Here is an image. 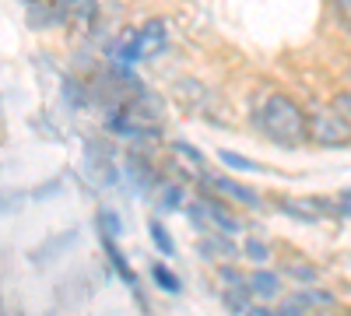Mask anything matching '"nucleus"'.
<instances>
[{
	"label": "nucleus",
	"mask_w": 351,
	"mask_h": 316,
	"mask_svg": "<svg viewBox=\"0 0 351 316\" xmlns=\"http://www.w3.org/2000/svg\"><path fill=\"white\" fill-rule=\"evenodd\" d=\"M256 127L271 145L291 151L309 145V127H306V112L295 99H288L281 92L263 95V102L256 106Z\"/></svg>",
	"instance_id": "nucleus-1"
},
{
	"label": "nucleus",
	"mask_w": 351,
	"mask_h": 316,
	"mask_svg": "<svg viewBox=\"0 0 351 316\" xmlns=\"http://www.w3.org/2000/svg\"><path fill=\"white\" fill-rule=\"evenodd\" d=\"M109 127L123 137H134V141H144V137H158L162 130V102L152 95V92H134L130 102H123L120 109L112 112Z\"/></svg>",
	"instance_id": "nucleus-2"
},
{
	"label": "nucleus",
	"mask_w": 351,
	"mask_h": 316,
	"mask_svg": "<svg viewBox=\"0 0 351 316\" xmlns=\"http://www.w3.org/2000/svg\"><path fill=\"white\" fill-rule=\"evenodd\" d=\"M306 127H309V145H316V148H348L351 145V123L334 106H319V109L306 112Z\"/></svg>",
	"instance_id": "nucleus-3"
},
{
	"label": "nucleus",
	"mask_w": 351,
	"mask_h": 316,
	"mask_svg": "<svg viewBox=\"0 0 351 316\" xmlns=\"http://www.w3.org/2000/svg\"><path fill=\"white\" fill-rule=\"evenodd\" d=\"M218 281H221V302H225V309H232V313H253V289H250V278H243L232 264H225V267H218Z\"/></svg>",
	"instance_id": "nucleus-4"
},
{
	"label": "nucleus",
	"mask_w": 351,
	"mask_h": 316,
	"mask_svg": "<svg viewBox=\"0 0 351 316\" xmlns=\"http://www.w3.org/2000/svg\"><path fill=\"white\" fill-rule=\"evenodd\" d=\"M278 208L291 218H299V221H319V218H327V215H341L337 211V200L334 204H327V200H319V197H299V200H278Z\"/></svg>",
	"instance_id": "nucleus-5"
},
{
	"label": "nucleus",
	"mask_w": 351,
	"mask_h": 316,
	"mask_svg": "<svg viewBox=\"0 0 351 316\" xmlns=\"http://www.w3.org/2000/svg\"><path fill=\"white\" fill-rule=\"evenodd\" d=\"M197 253L204 256V260H221V264H232L239 256V250L228 239V232H200Z\"/></svg>",
	"instance_id": "nucleus-6"
},
{
	"label": "nucleus",
	"mask_w": 351,
	"mask_h": 316,
	"mask_svg": "<svg viewBox=\"0 0 351 316\" xmlns=\"http://www.w3.org/2000/svg\"><path fill=\"white\" fill-rule=\"evenodd\" d=\"M204 190H215V193L236 200V204H243V208H260V197H256L250 186L228 180V176H208V180H204Z\"/></svg>",
	"instance_id": "nucleus-7"
},
{
	"label": "nucleus",
	"mask_w": 351,
	"mask_h": 316,
	"mask_svg": "<svg viewBox=\"0 0 351 316\" xmlns=\"http://www.w3.org/2000/svg\"><path fill=\"white\" fill-rule=\"evenodd\" d=\"M250 289H253V295L256 299H263V302H274V299H281V274H274V271H253L250 274Z\"/></svg>",
	"instance_id": "nucleus-8"
},
{
	"label": "nucleus",
	"mask_w": 351,
	"mask_h": 316,
	"mask_svg": "<svg viewBox=\"0 0 351 316\" xmlns=\"http://www.w3.org/2000/svg\"><path fill=\"white\" fill-rule=\"evenodd\" d=\"M137 42H141V56H152L165 46V21H148L137 32Z\"/></svg>",
	"instance_id": "nucleus-9"
},
{
	"label": "nucleus",
	"mask_w": 351,
	"mask_h": 316,
	"mask_svg": "<svg viewBox=\"0 0 351 316\" xmlns=\"http://www.w3.org/2000/svg\"><path fill=\"white\" fill-rule=\"evenodd\" d=\"M127 180L137 186V190H152L158 180H155V172H152V165L144 162L141 155H127Z\"/></svg>",
	"instance_id": "nucleus-10"
},
{
	"label": "nucleus",
	"mask_w": 351,
	"mask_h": 316,
	"mask_svg": "<svg viewBox=\"0 0 351 316\" xmlns=\"http://www.w3.org/2000/svg\"><path fill=\"white\" fill-rule=\"evenodd\" d=\"M102 243H106V253H109V264L116 267V271H120V278L130 284V289H137V278H134V271L127 267V260H123V253L120 250H116L112 246V236H102Z\"/></svg>",
	"instance_id": "nucleus-11"
},
{
	"label": "nucleus",
	"mask_w": 351,
	"mask_h": 316,
	"mask_svg": "<svg viewBox=\"0 0 351 316\" xmlns=\"http://www.w3.org/2000/svg\"><path fill=\"white\" fill-rule=\"evenodd\" d=\"M148 236H152V243L158 246V253H162V256H172V253H176V246H172V236L165 232V225H162V221H155V218L148 221Z\"/></svg>",
	"instance_id": "nucleus-12"
},
{
	"label": "nucleus",
	"mask_w": 351,
	"mask_h": 316,
	"mask_svg": "<svg viewBox=\"0 0 351 316\" xmlns=\"http://www.w3.org/2000/svg\"><path fill=\"white\" fill-rule=\"evenodd\" d=\"M152 278L158 281V289H165V292H172V295L183 289V284H180V278H176V274H172L165 264H152Z\"/></svg>",
	"instance_id": "nucleus-13"
},
{
	"label": "nucleus",
	"mask_w": 351,
	"mask_h": 316,
	"mask_svg": "<svg viewBox=\"0 0 351 316\" xmlns=\"http://www.w3.org/2000/svg\"><path fill=\"white\" fill-rule=\"evenodd\" d=\"M285 274L295 278L299 284H313V281H316V267H313V264H302V260H288V264H285Z\"/></svg>",
	"instance_id": "nucleus-14"
},
{
	"label": "nucleus",
	"mask_w": 351,
	"mask_h": 316,
	"mask_svg": "<svg viewBox=\"0 0 351 316\" xmlns=\"http://www.w3.org/2000/svg\"><path fill=\"white\" fill-rule=\"evenodd\" d=\"M330 11H334L337 25H341L344 32L351 36V0H330Z\"/></svg>",
	"instance_id": "nucleus-15"
},
{
	"label": "nucleus",
	"mask_w": 351,
	"mask_h": 316,
	"mask_svg": "<svg viewBox=\"0 0 351 316\" xmlns=\"http://www.w3.org/2000/svg\"><path fill=\"white\" fill-rule=\"evenodd\" d=\"M99 225H102V236H112V239L123 232L120 215H116V211H99Z\"/></svg>",
	"instance_id": "nucleus-16"
},
{
	"label": "nucleus",
	"mask_w": 351,
	"mask_h": 316,
	"mask_svg": "<svg viewBox=\"0 0 351 316\" xmlns=\"http://www.w3.org/2000/svg\"><path fill=\"white\" fill-rule=\"evenodd\" d=\"M228 169H246V172H260V165L253 162V158H243V155H236V151H221L218 155Z\"/></svg>",
	"instance_id": "nucleus-17"
},
{
	"label": "nucleus",
	"mask_w": 351,
	"mask_h": 316,
	"mask_svg": "<svg viewBox=\"0 0 351 316\" xmlns=\"http://www.w3.org/2000/svg\"><path fill=\"white\" fill-rule=\"evenodd\" d=\"M243 253L250 256V260H256V264H263V260H267V256H271V250H267V246H263L260 239H246V246H243Z\"/></svg>",
	"instance_id": "nucleus-18"
},
{
	"label": "nucleus",
	"mask_w": 351,
	"mask_h": 316,
	"mask_svg": "<svg viewBox=\"0 0 351 316\" xmlns=\"http://www.w3.org/2000/svg\"><path fill=\"white\" fill-rule=\"evenodd\" d=\"M330 106H334V109L341 112V117H344V120L351 123V88H344V92H337Z\"/></svg>",
	"instance_id": "nucleus-19"
},
{
	"label": "nucleus",
	"mask_w": 351,
	"mask_h": 316,
	"mask_svg": "<svg viewBox=\"0 0 351 316\" xmlns=\"http://www.w3.org/2000/svg\"><path fill=\"white\" fill-rule=\"evenodd\" d=\"M180 197H183L180 186H165V190H162V208H165V211H180Z\"/></svg>",
	"instance_id": "nucleus-20"
},
{
	"label": "nucleus",
	"mask_w": 351,
	"mask_h": 316,
	"mask_svg": "<svg viewBox=\"0 0 351 316\" xmlns=\"http://www.w3.org/2000/svg\"><path fill=\"white\" fill-rule=\"evenodd\" d=\"M172 151L180 155V158H190V162H193L197 169H200V162H204V158H200V151H193L190 145H183V141H180V145H172Z\"/></svg>",
	"instance_id": "nucleus-21"
},
{
	"label": "nucleus",
	"mask_w": 351,
	"mask_h": 316,
	"mask_svg": "<svg viewBox=\"0 0 351 316\" xmlns=\"http://www.w3.org/2000/svg\"><path fill=\"white\" fill-rule=\"evenodd\" d=\"M337 211H341V215H351V190H348L344 197H337Z\"/></svg>",
	"instance_id": "nucleus-22"
},
{
	"label": "nucleus",
	"mask_w": 351,
	"mask_h": 316,
	"mask_svg": "<svg viewBox=\"0 0 351 316\" xmlns=\"http://www.w3.org/2000/svg\"><path fill=\"white\" fill-rule=\"evenodd\" d=\"M348 81H351V67H348Z\"/></svg>",
	"instance_id": "nucleus-23"
}]
</instances>
